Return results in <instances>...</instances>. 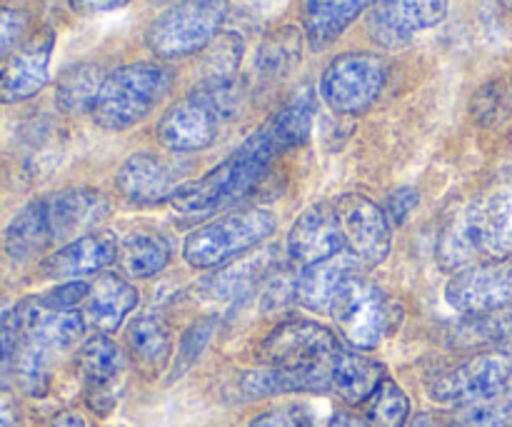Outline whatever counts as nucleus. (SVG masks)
Segmentation results:
<instances>
[{"instance_id": "nucleus-1", "label": "nucleus", "mask_w": 512, "mask_h": 427, "mask_svg": "<svg viewBox=\"0 0 512 427\" xmlns=\"http://www.w3.org/2000/svg\"><path fill=\"white\" fill-rule=\"evenodd\" d=\"M280 153H283V148L273 138L268 125L263 123L223 163L215 165L195 183L178 188V193L170 198L173 208L185 215H205L248 198L263 183L270 165Z\"/></svg>"}, {"instance_id": "nucleus-2", "label": "nucleus", "mask_w": 512, "mask_h": 427, "mask_svg": "<svg viewBox=\"0 0 512 427\" xmlns=\"http://www.w3.org/2000/svg\"><path fill=\"white\" fill-rule=\"evenodd\" d=\"M173 88V73L158 63L120 65L105 75L90 108L95 125L105 130H128L148 118Z\"/></svg>"}, {"instance_id": "nucleus-3", "label": "nucleus", "mask_w": 512, "mask_h": 427, "mask_svg": "<svg viewBox=\"0 0 512 427\" xmlns=\"http://www.w3.org/2000/svg\"><path fill=\"white\" fill-rule=\"evenodd\" d=\"M275 228H278V218L270 210L253 208L228 213L193 230L183 243V258L190 268H220L248 250L258 248L265 238L275 233Z\"/></svg>"}, {"instance_id": "nucleus-4", "label": "nucleus", "mask_w": 512, "mask_h": 427, "mask_svg": "<svg viewBox=\"0 0 512 427\" xmlns=\"http://www.w3.org/2000/svg\"><path fill=\"white\" fill-rule=\"evenodd\" d=\"M228 10V0H178L150 23L145 43L163 60L193 55L218 38Z\"/></svg>"}, {"instance_id": "nucleus-5", "label": "nucleus", "mask_w": 512, "mask_h": 427, "mask_svg": "<svg viewBox=\"0 0 512 427\" xmlns=\"http://www.w3.org/2000/svg\"><path fill=\"white\" fill-rule=\"evenodd\" d=\"M388 80V63L378 53H343L328 63L320 78V95L340 115H360L380 98Z\"/></svg>"}, {"instance_id": "nucleus-6", "label": "nucleus", "mask_w": 512, "mask_h": 427, "mask_svg": "<svg viewBox=\"0 0 512 427\" xmlns=\"http://www.w3.org/2000/svg\"><path fill=\"white\" fill-rule=\"evenodd\" d=\"M345 340L358 350H373L395 328V303L363 275H353L335 298L330 310Z\"/></svg>"}, {"instance_id": "nucleus-7", "label": "nucleus", "mask_w": 512, "mask_h": 427, "mask_svg": "<svg viewBox=\"0 0 512 427\" xmlns=\"http://www.w3.org/2000/svg\"><path fill=\"white\" fill-rule=\"evenodd\" d=\"M510 378L512 355L505 350H490L435 375L428 385V395L440 405L463 408L480 400L498 398Z\"/></svg>"}, {"instance_id": "nucleus-8", "label": "nucleus", "mask_w": 512, "mask_h": 427, "mask_svg": "<svg viewBox=\"0 0 512 427\" xmlns=\"http://www.w3.org/2000/svg\"><path fill=\"white\" fill-rule=\"evenodd\" d=\"M340 343L333 330L313 320L280 323L260 343V360L275 368H333L340 355Z\"/></svg>"}, {"instance_id": "nucleus-9", "label": "nucleus", "mask_w": 512, "mask_h": 427, "mask_svg": "<svg viewBox=\"0 0 512 427\" xmlns=\"http://www.w3.org/2000/svg\"><path fill=\"white\" fill-rule=\"evenodd\" d=\"M445 300L465 315L508 313L512 308V258L470 265L453 275Z\"/></svg>"}, {"instance_id": "nucleus-10", "label": "nucleus", "mask_w": 512, "mask_h": 427, "mask_svg": "<svg viewBox=\"0 0 512 427\" xmlns=\"http://www.w3.org/2000/svg\"><path fill=\"white\" fill-rule=\"evenodd\" d=\"M335 208H338L348 253L360 263H385V258L390 255V245H393V223L388 220L385 210L365 195L343 198Z\"/></svg>"}, {"instance_id": "nucleus-11", "label": "nucleus", "mask_w": 512, "mask_h": 427, "mask_svg": "<svg viewBox=\"0 0 512 427\" xmlns=\"http://www.w3.org/2000/svg\"><path fill=\"white\" fill-rule=\"evenodd\" d=\"M448 15V0H378L370 10L368 30L375 43L400 48L420 30H430Z\"/></svg>"}, {"instance_id": "nucleus-12", "label": "nucleus", "mask_w": 512, "mask_h": 427, "mask_svg": "<svg viewBox=\"0 0 512 427\" xmlns=\"http://www.w3.org/2000/svg\"><path fill=\"white\" fill-rule=\"evenodd\" d=\"M343 248L345 240L338 208L330 203L310 205L298 215L288 233V255L300 268L335 258L343 253Z\"/></svg>"}, {"instance_id": "nucleus-13", "label": "nucleus", "mask_w": 512, "mask_h": 427, "mask_svg": "<svg viewBox=\"0 0 512 427\" xmlns=\"http://www.w3.org/2000/svg\"><path fill=\"white\" fill-rule=\"evenodd\" d=\"M55 33L43 28L25 40L0 70V103H23L48 85Z\"/></svg>"}, {"instance_id": "nucleus-14", "label": "nucleus", "mask_w": 512, "mask_h": 427, "mask_svg": "<svg viewBox=\"0 0 512 427\" xmlns=\"http://www.w3.org/2000/svg\"><path fill=\"white\" fill-rule=\"evenodd\" d=\"M43 200L50 235L58 243H73V240L85 238L88 230H93L110 210L105 195L90 188L58 190Z\"/></svg>"}, {"instance_id": "nucleus-15", "label": "nucleus", "mask_w": 512, "mask_h": 427, "mask_svg": "<svg viewBox=\"0 0 512 427\" xmlns=\"http://www.w3.org/2000/svg\"><path fill=\"white\" fill-rule=\"evenodd\" d=\"M220 118L195 95L173 105L158 123V140L173 153H198L218 138Z\"/></svg>"}, {"instance_id": "nucleus-16", "label": "nucleus", "mask_w": 512, "mask_h": 427, "mask_svg": "<svg viewBox=\"0 0 512 427\" xmlns=\"http://www.w3.org/2000/svg\"><path fill=\"white\" fill-rule=\"evenodd\" d=\"M470 210L480 255L490 260L512 258V178L495 185Z\"/></svg>"}, {"instance_id": "nucleus-17", "label": "nucleus", "mask_w": 512, "mask_h": 427, "mask_svg": "<svg viewBox=\"0 0 512 427\" xmlns=\"http://www.w3.org/2000/svg\"><path fill=\"white\" fill-rule=\"evenodd\" d=\"M18 308L23 338L35 340L48 350H68L83 338L85 318L75 310H53L40 298H25Z\"/></svg>"}, {"instance_id": "nucleus-18", "label": "nucleus", "mask_w": 512, "mask_h": 427, "mask_svg": "<svg viewBox=\"0 0 512 427\" xmlns=\"http://www.w3.org/2000/svg\"><path fill=\"white\" fill-rule=\"evenodd\" d=\"M115 188L128 203L135 205L163 203L178 193L173 170L150 153L130 155L115 173Z\"/></svg>"}, {"instance_id": "nucleus-19", "label": "nucleus", "mask_w": 512, "mask_h": 427, "mask_svg": "<svg viewBox=\"0 0 512 427\" xmlns=\"http://www.w3.org/2000/svg\"><path fill=\"white\" fill-rule=\"evenodd\" d=\"M358 265L360 260H355L350 253H338L323 263L308 265L298 275L295 300L313 313H330L348 278L358 275Z\"/></svg>"}, {"instance_id": "nucleus-20", "label": "nucleus", "mask_w": 512, "mask_h": 427, "mask_svg": "<svg viewBox=\"0 0 512 427\" xmlns=\"http://www.w3.org/2000/svg\"><path fill=\"white\" fill-rule=\"evenodd\" d=\"M118 258V245L100 235H85V238L65 243L55 250L43 263L40 273L48 280H73L83 275H93L105 270Z\"/></svg>"}, {"instance_id": "nucleus-21", "label": "nucleus", "mask_w": 512, "mask_h": 427, "mask_svg": "<svg viewBox=\"0 0 512 427\" xmlns=\"http://www.w3.org/2000/svg\"><path fill=\"white\" fill-rule=\"evenodd\" d=\"M330 368H268L250 370L240 380L245 398H273L288 393H328Z\"/></svg>"}, {"instance_id": "nucleus-22", "label": "nucleus", "mask_w": 512, "mask_h": 427, "mask_svg": "<svg viewBox=\"0 0 512 427\" xmlns=\"http://www.w3.org/2000/svg\"><path fill=\"white\" fill-rule=\"evenodd\" d=\"M370 5L373 0H300V18L310 48H328Z\"/></svg>"}, {"instance_id": "nucleus-23", "label": "nucleus", "mask_w": 512, "mask_h": 427, "mask_svg": "<svg viewBox=\"0 0 512 427\" xmlns=\"http://www.w3.org/2000/svg\"><path fill=\"white\" fill-rule=\"evenodd\" d=\"M85 303H88L83 315L85 325L100 330V333H113L138 305V290L128 280L118 278V275H103L90 288Z\"/></svg>"}, {"instance_id": "nucleus-24", "label": "nucleus", "mask_w": 512, "mask_h": 427, "mask_svg": "<svg viewBox=\"0 0 512 427\" xmlns=\"http://www.w3.org/2000/svg\"><path fill=\"white\" fill-rule=\"evenodd\" d=\"M383 380L385 368L378 360H370L360 353H348V350H340L330 368V385L348 405L368 403Z\"/></svg>"}, {"instance_id": "nucleus-25", "label": "nucleus", "mask_w": 512, "mask_h": 427, "mask_svg": "<svg viewBox=\"0 0 512 427\" xmlns=\"http://www.w3.org/2000/svg\"><path fill=\"white\" fill-rule=\"evenodd\" d=\"M50 243H53V235H50L48 213H45L43 198L25 205V208L10 220L8 228H5V253L13 260H18V263L38 258Z\"/></svg>"}, {"instance_id": "nucleus-26", "label": "nucleus", "mask_w": 512, "mask_h": 427, "mask_svg": "<svg viewBox=\"0 0 512 427\" xmlns=\"http://www.w3.org/2000/svg\"><path fill=\"white\" fill-rule=\"evenodd\" d=\"M300 53H303V35L295 25H285L265 35L263 43L255 50V78L260 83H278L288 78L300 63Z\"/></svg>"}, {"instance_id": "nucleus-27", "label": "nucleus", "mask_w": 512, "mask_h": 427, "mask_svg": "<svg viewBox=\"0 0 512 427\" xmlns=\"http://www.w3.org/2000/svg\"><path fill=\"white\" fill-rule=\"evenodd\" d=\"M435 258H438V263L445 270H455V273L470 268L480 258L470 205L460 210L458 215H453L445 223V228L440 230L438 245H435Z\"/></svg>"}, {"instance_id": "nucleus-28", "label": "nucleus", "mask_w": 512, "mask_h": 427, "mask_svg": "<svg viewBox=\"0 0 512 427\" xmlns=\"http://www.w3.org/2000/svg\"><path fill=\"white\" fill-rule=\"evenodd\" d=\"M128 345L135 363L148 373H160L173 358V338L168 325L155 315H143L130 325Z\"/></svg>"}, {"instance_id": "nucleus-29", "label": "nucleus", "mask_w": 512, "mask_h": 427, "mask_svg": "<svg viewBox=\"0 0 512 427\" xmlns=\"http://www.w3.org/2000/svg\"><path fill=\"white\" fill-rule=\"evenodd\" d=\"M315 120V95L313 90H300L295 93L283 108L275 110L265 125L273 133V138L278 140V145L285 150L298 148L305 140L310 138V130H313Z\"/></svg>"}, {"instance_id": "nucleus-30", "label": "nucleus", "mask_w": 512, "mask_h": 427, "mask_svg": "<svg viewBox=\"0 0 512 427\" xmlns=\"http://www.w3.org/2000/svg\"><path fill=\"white\" fill-rule=\"evenodd\" d=\"M103 80L105 73L98 63L85 60V63L70 65L60 73L58 83H55V103L68 115L90 110Z\"/></svg>"}, {"instance_id": "nucleus-31", "label": "nucleus", "mask_w": 512, "mask_h": 427, "mask_svg": "<svg viewBox=\"0 0 512 427\" xmlns=\"http://www.w3.org/2000/svg\"><path fill=\"white\" fill-rule=\"evenodd\" d=\"M75 363H78V373L85 380V390L113 388V383L120 375V368H123L118 345L108 335H93L90 340H85L80 345Z\"/></svg>"}, {"instance_id": "nucleus-32", "label": "nucleus", "mask_w": 512, "mask_h": 427, "mask_svg": "<svg viewBox=\"0 0 512 427\" xmlns=\"http://www.w3.org/2000/svg\"><path fill=\"white\" fill-rule=\"evenodd\" d=\"M243 60V38L238 33H223L203 50L198 65V83H230L235 80Z\"/></svg>"}, {"instance_id": "nucleus-33", "label": "nucleus", "mask_w": 512, "mask_h": 427, "mask_svg": "<svg viewBox=\"0 0 512 427\" xmlns=\"http://www.w3.org/2000/svg\"><path fill=\"white\" fill-rule=\"evenodd\" d=\"M120 258H123V268L128 270V275H133V278H153L168 265L170 248L163 238L138 233L125 238L123 248H120Z\"/></svg>"}, {"instance_id": "nucleus-34", "label": "nucleus", "mask_w": 512, "mask_h": 427, "mask_svg": "<svg viewBox=\"0 0 512 427\" xmlns=\"http://www.w3.org/2000/svg\"><path fill=\"white\" fill-rule=\"evenodd\" d=\"M50 353L45 345L35 343V340L23 338L18 350V358H15L13 375L18 380V385L23 388L25 395H33V398H43L50 388Z\"/></svg>"}, {"instance_id": "nucleus-35", "label": "nucleus", "mask_w": 512, "mask_h": 427, "mask_svg": "<svg viewBox=\"0 0 512 427\" xmlns=\"http://www.w3.org/2000/svg\"><path fill=\"white\" fill-rule=\"evenodd\" d=\"M410 418V400L405 390L390 378L380 383L373 398L365 408V425L368 427H405Z\"/></svg>"}, {"instance_id": "nucleus-36", "label": "nucleus", "mask_w": 512, "mask_h": 427, "mask_svg": "<svg viewBox=\"0 0 512 427\" xmlns=\"http://www.w3.org/2000/svg\"><path fill=\"white\" fill-rule=\"evenodd\" d=\"M445 427H512V398H490L455 408Z\"/></svg>"}, {"instance_id": "nucleus-37", "label": "nucleus", "mask_w": 512, "mask_h": 427, "mask_svg": "<svg viewBox=\"0 0 512 427\" xmlns=\"http://www.w3.org/2000/svg\"><path fill=\"white\" fill-rule=\"evenodd\" d=\"M220 328V318L215 315H208V318H200L190 325L188 330L183 333L178 343V353H175L173 360V370H170V380H178L198 363L200 355L205 353V348L210 345V340L215 338Z\"/></svg>"}, {"instance_id": "nucleus-38", "label": "nucleus", "mask_w": 512, "mask_h": 427, "mask_svg": "<svg viewBox=\"0 0 512 427\" xmlns=\"http://www.w3.org/2000/svg\"><path fill=\"white\" fill-rule=\"evenodd\" d=\"M265 275V265L260 260H245L238 268H228L225 273H220L218 278H213V295L223 300H235L238 295L248 293L258 278Z\"/></svg>"}, {"instance_id": "nucleus-39", "label": "nucleus", "mask_w": 512, "mask_h": 427, "mask_svg": "<svg viewBox=\"0 0 512 427\" xmlns=\"http://www.w3.org/2000/svg\"><path fill=\"white\" fill-rule=\"evenodd\" d=\"M20 343H23V328H20L18 308L13 305L0 313V373H13Z\"/></svg>"}, {"instance_id": "nucleus-40", "label": "nucleus", "mask_w": 512, "mask_h": 427, "mask_svg": "<svg viewBox=\"0 0 512 427\" xmlns=\"http://www.w3.org/2000/svg\"><path fill=\"white\" fill-rule=\"evenodd\" d=\"M30 25V15L20 8L0 5V60L13 55L23 45L25 30Z\"/></svg>"}, {"instance_id": "nucleus-41", "label": "nucleus", "mask_w": 512, "mask_h": 427, "mask_svg": "<svg viewBox=\"0 0 512 427\" xmlns=\"http://www.w3.org/2000/svg\"><path fill=\"white\" fill-rule=\"evenodd\" d=\"M90 288H93V285L85 283V280H68V283L55 285V288L48 290L40 300L53 310H73L78 308L83 300H88Z\"/></svg>"}, {"instance_id": "nucleus-42", "label": "nucleus", "mask_w": 512, "mask_h": 427, "mask_svg": "<svg viewBox=\"0 0 512 427\" xmlns=\"http://www.w3.org/2000/svg\"><path fill=\"white\" fill-rule=\"evenodd\" d=\"M250 427H318V423L308 408L290 405V408L268 410V413L258 415Z\"/></svg>"}, {"instance_id": "nucleus-43", "label": "nucleus", "mask_w": 512, "mask_h": 427, "mask_svg": "<svg viewBox=\"0 0 512 427\" xmlns=\"http://www.w3.org/2000/svg\"><path fill=\"white\" fill-rule=\"evenodd\" d=\"M420 195L418 190L410 188V185H403V188L393 190V193L388 195V200H385V215H388V220L393 225H403L405 218H408L410 213L415 210V205H418Z\"/></svg>"}, {"instance_id": "nucleus-44", "label": "nucleus", "mask_w": 512, "mask_h": 427, "mask_svg": "<svg viewBox=\"0 0 512 427\" xmlns=\"http://www.w3.org/2000/svg\"><path fill=\"white\" fill-rule=\"evenodd\" d=\"M130 0H70V8L75 13L83 15H95V13H108V10H118L125 8Z\"/></svg>"}, {"instance_id": "nucleus-45", "label": "nucleus", "mask_w": 512, "mask_h": 427, "mask_svg": "<svg viewBox=\"0 0 512 427\" xmlns=\"http://www.w3.org/2000/svg\"><path fill=\"white\" fill-rule=\"evenodd\" d=\"M50 427H85V420L80 418L78 413H70V410H65V413L55 415V420L50 423Z\"/></svg>"}, {"instance_id": "nucleus-46", "label": "nucleus", "mask_w": 512, "mask_h": 427, "mask_svg": "<svg viewBox=\"0 0 512 427\" xmlns=\"http://www.w3.org/2000/svg\"><path fill=\"white\" fill-rule=\"evenodd\" d=\"M325 427H365V423L350 413H335Z\"/></svg>"}, {"instance_id": "nucleus-47", "label": "nucleus", "mask_w": 512, "mask_h": 427, "mask_svg": "<svg viewBox=\"0 0 512 427\" xmlns=\"http://www.w3.org/2000/svg\"><path fill=\"white\" fill-rule=\"evenodd\" d=\"M0 427H15V410L5 395H0Z\"/></svg>"}, {"instance_id": "nucleus-48", "label": "nucleus", "mask_w": 512, "mask_h": 427, "mask_svg": "<svg viewBox=\"0 0 512 427\" xmlns=\"http://www.w3.org/2000/svg\"><path fill=\"white\" fill-rule=\"evenodd\" d=\"M408 427H438V423H435V420L430 418V415H418V418H415V420H410Z\"/></svg>"}, {"instance_id": "nucleus-49", "label": "nucleus", "mask_w": 512, "mask_h": 427, "mask_svg": "<svg viewBox=\"0 0 512 427\" xmlns=\"http://www.w3.org/2000/svg\"><path fill=\"white\" fill-rule=\"evenodd\" d=\"M150 3H155V5H165V3H173V0H150Z\"/></svg>"}, {"instance_id": "nucleus-50", "label": "nucleus", "mask_w": 512, "mask_h": 427, "mask_svg": "<svg viewBox=\"0 0 512 427\" xmlns=\"http://www.w3.org/2000/svg\"><path fill=\"white\" fill-rule=\"evenodd\" d=\"M503 3H505V5H508V8H512V0H503Z\"/></svg>"}]
</instances>
